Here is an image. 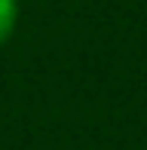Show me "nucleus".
<instances>
[{
	"label": "nucleus",
	"instance_id": "1",
	"mask_svg": "<svg viewBox=\"0 0 147 150\" xmlns=\"http://www.w3.org/2000/svg\"><path fill=\"white\" fill-rule=\"evenodd\" d=\"M16 22H18V0H0V49L12 37Z\"/></svg>",
	"mask_w": 147,
	"mask_h": 150
}]
</instances>
